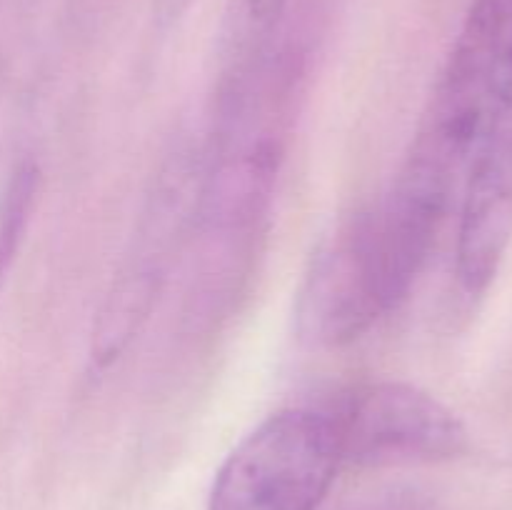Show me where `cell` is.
Returning <instances> with one entry per match:
<instances>
[{"label":"cell","mask_w":512,"mask_h":510,"mask_svg":"<svg viewBox=\"0 0 512 510\" xmlns=\"http://www.w3.org/2000/svg\"><path fill=\"white\" fill-rule=\"evenodd\" d=\"M508 0H473L403 165L380 205L368 210L385 290L398 308L423 273L458 205L498 83Z\"/></svg>","instance_id":"cell-1"},{"label":"cell","mask_w":512,"mask_h":510,"mask_svg":"<svg viewBox=\"0 0 512 510\" xmlns=\"http://www.w3.org/2000/svg\"><path fill=\"white\" fill-rule=\"evenodd\" d=\"M203 150L178 140L160 163L140 208L130 243L95 313L90 365L108 370L148 323L163 285L195 233Z\"/></svg>","instance_id":"cell-2"},{"label":"cell","mask_w":512,"mask_h":510,"mask_svg":"<svg viewBox=\"0 0 512 510\" xmlns=\"http://www.w3.org/2000/svg\"><path fill=\"white\" fill-rule=\"evenodd\" d=\"M340 465L328 408L280 410L225 458L208 510H320Z\"/></svg>","instance_id":"cell-3"},{"label":"cell","mask_w":512,"mask_h":510,"mask_svg":"<svg viewBox=\"0 0 512 510\" xmlns=\"http://www.w3.org/2000/svg\"><path fill=\"white\" fill-rule=\"evenodd\" d=\"M512 240V0L493 103L458 200L455 278L475 300L498 278Z\"/></svg>","instance_id":"cell-4"},{"label":"cell","mask_w":512,"mask_h":510,"mask_svg":"<svg viewBox=\"0 0 512 510\" xmlns=\"http://www.w3.org/2000/svg\"><path fill=\"white\" fill-rule=\"evenodd\" d=\"M328 413L343 465L438 463L468 448V430L458 415L410 383L358 385Z\"/></svg>","instance_id":"cell-5"},{"label":"cell","mask_w":512,"mask_h":510,"mask_svg":"<svg viewBox=\"0 0 512 510\" xmlns=\"http://www.w3.org/2000/svg\"><path fill=\"white\" fill-rule=\"evenodd\" d=\"M383 275L360 210L313 258L298 300L300 325L323 345H345L390 313Z\"/></svg>","instance_id":"cell-6"},{"label":"cell","mask_w":512,"mask_h":510,"mask_svg":"<svg viewBox=\"0 0 512 510\" xmlns=\"http://www.w3.org/2000/svg\"><path fill=\"white\" fill-rule=\"evenodd\" d=\"M288 0H228L223 28V73L250 63L278 40Z\"/></svg>","instance_id":"cell-7"},{"label":"cell","mask_w":512,"mask_h":510,"mask_svg":"<svg viewBox=\"0 0 512 510\" xmlns=\"http://www.w3.org/2000/svg\"><path fill=\"white\" fill-rule=\"evenodd\" d=\"M40 188V168L35 160L23 158L8 175L0 195V280L13 265L20 243L33 215L35 198Z\"/></svg>","instance_id":"cell-8"},{"label":"cell","mask_w":512,"mask_h":510,"mask_svg":"<svg viewBox=\"0 0 512 510\" xmlns=\"http://www.w3.org/2000/svg\"><path fill=\"white\" fill-rule=\"evenodd\" d=\"M345 510H440L438 505L423 493L415 490H385V493L370 495V498L358 500Z\"/></svg>","instance_id":"cell-9"}]
</instances>
